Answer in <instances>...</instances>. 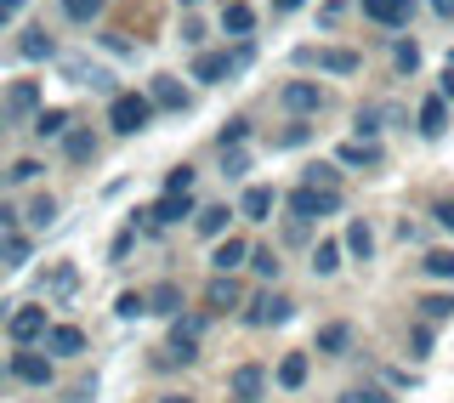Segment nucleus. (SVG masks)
I'll return each instance as SVG.
<instances>
[{
	"instance_id": "f257e3e1",
	"label": "nucleus",
	"mask_w": 454,
	"mask_h": 403,
	"mask_svg": "<svg viewBox=\"0 0 454 403\" xmlns=\"http://www.w3.org/2000/svg\"><path fill=\"white\" fill-rule=\"evenodd\" d=\"M108 125H114L120 137L148 131V125H153V97H148V91H120V97L108 103Z\"/></svg>"
},
{
	"instance_id": "f03ea898",
	"label": "nucleus",
	"mask_w": 454,
	"mask_h": 403,
	"mask_svg": "<svg viewBox=\"0 0 454 403\" xmlns=\"http://www.w3.org/2000/svg\"><path fill=\"white\" fill-rule=\"evenodd\" d=\"M255 63V46H239V51H199L193 57V80L199 85H222L227 75H239V68Z\"/></svg>"
},
{
	"instance_id": "7ed1b4c3",
	"label": "nucleus",
	"mask_w": 454,
	"mask_h": 403,
	"mask_svg": "<svg viewBox=\"0 0 454 403\" xmlns=\"http://www.w3.org/2000/svg\"><path fill=\"white\" fill-rule=\"evenodd\" d=\"M290 319H295V301L278 296V290H262V296L245 307V324H250V329H273V324H290Z\"/></svg>"
},
{
	"instance_id": "20e7f679",
	"label": "nucleus",
	"mask_w": 454,
	"mask_h": 403,
	"mask_svg": "<svg viewBox=\"0 0 454 403\" xmlns=\"http://www.w3.org/2000/svg\"><path fill=\"white\" fill-rule=\"evenodd\" d=\"M290 216L295 222H318V216H335L340 210V194H324V188H290Z\"/></svg>"
},
{
	"instance_id": "39448f33",
	"label": "nucleus",
	"mask_w": 454,
	"mask_h": 403,
	"mask_svg": "<svg viewBox=\"0 0 454 403\" xmlns=\"http://www.w3.org/2000/svg\"><path fill=\"white\" fill-rule=\"evenodd\" d=\"M6 336L18 341V347H35V341H46V336H51L46 307H18V312L6 319Z\"/></svg>"
},
{
	"instance_id": "423d86ee",
	"label": "nucleus",
	"mask_w": 454,
	"mask_h": 403,
	"mask_svg": "<svg viewBox=\"0 0 454 403\" xmlns=\"http://www.w3.org/2000/svg\"><path fill=\"white\" fill-rule=\"evenodd\" d=\"M199 336H205V319H193V312L170 319V358H176V364H193V358H199Z\"/></svg>"
},
{
	"instance_id": "0eeeda50",
	"label": "nucleus",
	"mask_w": 454,
	"mask_h": 403,
	"mask_svg": "<svg viewBox=\"0 0 454 403\" xmlns=\"http://www.w3.org/2000/svg\"><path fill=\"white\" fill-rule=\"evenodd\" d=\"M295 63H318L324 75H358V63H364V57H358V51H347V46H324V51L301 46V51H295Z\"/></svg>"
},
{
	"instance_id": "6e6552de",
	"label": "nucleus",
	"mask_w": 454,
	"mask_h": 403,
	"mask_svg": "<svg viewBox=\"0 0 454 403\" xmlns=\"http://www.w3.org/2000/svg\"><path fill=\"white\" fill-rule=\"evenodd\" d=\"M12 375H18L23 386H51V375H57V369H51V358H46V352H35V347H18V352H12Z\"/></svg>"
},
{
	"instance_id": "1a4fd4ad",
	"label": "nucleus",
	"mask_w": 454,
	"mask_h": 403,
	"mask_svg": "<svg viewBox=\"0 0 454 403\" xmlns=\"http://www.w3.org/2000/svg\"><path fill=\"white\" fill-rule=\"evenodd\" d=\"M63 75L74 80V85H91V91H108V103L120 91H114V68H103V63H85V57H63Z\"/></svg>"
},
{
	"instance_id": "9d476101",
	"label": "nucleus",
	"mask_w": 454,
	"mask_h": 403,
	"mask_svg": "<svg viewBox=\"0 0 454 403\" xmlns=\"http://www.w3.org/2000/svg\"><path fill=\"white\" fill-rule=\"evenodd\" d=\"M148 97H153V108H170V114H188V108H193L188 85H182L176 75H153V80H148Z\"/></svg>"
},
{
	"instance_id": "9b49d317",
	"label": "nucleus",
	"mask_w": 454,
	"mask_h": 403,
	"mask_svg": "<svg viewBox=\"0 0 454 403\" xmlns=\"http://www.w3.org/2000/svg\"><path fill=\"white\" fill-rule=\"evenodd\" d=\"M278 103L290 108V114H318V108H324V85H312V80H284Z\"/></svg>"
},
{
	"instance_id": "f8f14e48",
	"label": "nucleus",
	"mask_w": 454,
	"mask_h": 403,
	"mask_svg": "<svg viewBox=\"0 0 454 403\" xmlns=\"http://www.w3.org/2000/svg\"><path fill=\"white\" fill-rule=\"evenodd\" d=\"M227 392H233V403H262V392H267V369H262V364H239L233 381H227Z\"/></svg>"
},
{
	"instance_id": "ddd939ff",
	"label": "nucleus",
	"mask_w": 454,
	"mask_h": 403,
	"mask_svg": "<svg viewBox=\"0 0 454 403\" xmlns=\"http://www.w3.org/2000/svg\"><path fill=\"white\" fill-rule=\"evenodd\" d=\"M35 114H40V85H35V80H12V91H6V120H28V125H35Z\"/></svg>"
},
{
	"instance_id": "4468645a",
	"label": "nucleus",
	"mask_w": 454,
	"mask_h": 403,
	"mask_svg": "<svg viewBox=\"0 0 454 403\" xmlns=\"http://www.w3.org/2000/svg\"><path fill=\"white\" fill-rule=\"evenodd\" d=\"M142 216H148V227H170V222H182V216H193V194H165Z\"/></svg>"
},
{
	"instance_id": "2eb2a0df",
	"label": "nucleus",
	"mask_w": 454,
	"mask_h": 403,
	"mask_svg": "<svg viewBox=\"0 0 454 403\" xmlns=\"http://www.w3.org/2000/svg\"><path fill=\"white\" fill-rule=\"evenodd\" d=\"M364 18H375L380 28H403L415 18V0H364Z\"/></svg>"
},
{
	"instance_id": "dca6fc26",
	"label": "nucleus",
	"mask_w": 454,
	"mask_h": 403,
	"mask_svg": "<svg viewBox=\"0 0 454 403\" xmlns=\"http://www.w3.org/2000/svg\"><path fill=\"white\" fill-rule=\"evenodd\" d=\"M46 352H51V358H80V352H85V329H80V324H51Z\"/></svg>"
},
{
	"instance_id": "f3484780",
	"label": "nucleus",
	"mask_w": 454,
	"mask_h": 403,
	"mask_svg": "<svg viewBox=\"0 0 454 403\" xmlns=\"http://www.w3.org/2000/svg\"><path fill=\"white\" fill-rule=\"evenodd\" d=\"M245 262H250V244H245V239H222V244H216V256H210V267H216L222 279H233V273L245 267Z\"/></svg>"
},
{
	"instance_id": "a211bd4d",
	"label": "nucleus",
	"mask_w": 454,
	"mask_h": 403,
	"mask_svg": "<svg viewBox=\"0 0 454 403\" xmlns=\"http://www.w3.org/2000/svg\"><path fill=\"white\" fill-rule=\"evenodd\" d=\"M239 301H245V296H239V279H222V273H216V279L205 284V307L210 312H233Z\"/></svg>"
},
{
	"instance_id": "6ab92c4d",
	"label": "nucleus",
	"mask_w": 454,
	"mask_h": 403,
	"mask_svg": "<svg viewBox=\"0 0 454 403\" xmlns=\"http://www.w3.org/2000/svg\"><path fill=\"white\" fill-rule=\"evenodd\" d=\"M63 160L68 165H91L97 160V131H68L63 137Z\"/></svg>"
},
{
	"instance_id": "aec40b11",
	"label": "nucleus",
	"mask_w": 454,
	"mask_h": 403,
	"mask_svg": "<svg viewBox=\"0 0 454 403\" xmlns=\"http://www.w3.org/2000/svg\"><path fill=\"white\" fill-rule=\"evenodd\" d=\"M18 51L28 57V63H46V57H57V40L46 35V28H23V40H18Z\"/></svg>"
},
{
	"instance_id": "412c9836",
	"label": "nucleus",
	"mask_w": 454,
	"mask_h": 403,
	"mask_svg": "<svg viewBox=\"0 0 454 403\" xmlns=\"http://www.w3.org/2000/svg\"><path fill=\"white\" fill-rule=\"evenodd\" d=\"M148 312H160V319H182V290H176V284H153V290H148Z\"/></svg>"
},
{
	"instance_id": "4be33fe9",
	"label": "nucleus",
	"mask_w": 454,
	"mask_h": 403,
	"mask_svg": "<svg viewBox=\"0 0 454 403\" xmlns=\"http://www.w3.org/2000/svg\"><path fill=\"white\" fill-rule=\"evenodd\" d=\"M278 205L273 188H245V199H239V216H250V222H267V210Z\"/></svg>"
},
{
	"instance_id": "5701e85b",
	"label": "nucleus",
	"mask_w": 454,
	"mask_h": 403,
	"mask_svg": "<svg viewBox=\"0 0 454 403\" xmlns=\"http://www.w3.org/2000/svg\"><path fill=\"white\" fill-rule=\"evenodd\" d=\"M449 131V108H443V97H426L420 103V137H443Z\"/></svg>"
},
{
	"instance_id": "b1692460",
	"label": "nucleus",
	"mask_w": 454,
	"mask_h": 403,
	"mask_svg": "<svg viewBox=\"0 0 454 403\" xmlns=\"http://www.w3.org/2000/svg\"><path fill=\"white\" fill-rule=\"evenodd\" d=\"M278 386H284V392H301V386H307V352H284Z\"/></svg>"
},
{
	"instance_id": "393cba45",
	"label": "nucleus",
	"mask_w": 454,
	"mask_h": 403,
	"mask_svg": "<svg viewBox=\"0 0 454 403\" xmlns=\"http://www.w3.org/2000/svg\"><path fill=\"white\" fill-rule=\"evenodd\" d=\"M28 131H35L40 142H46V137H68V108H40Z\"/></svg>"
},
{
	"instance_id": "a878e982",
	"label": "nucleus",
	"mask_w": 454,
	"mask_h": 403,
	"mask_svg": "<svg viewBox=\"0 0 454 403\" xmlns=\"http://www.w3.org/2000/svg\"><path fill=\"white\" fill-rule=\"evenodd\" d=\"M335 160H340V165H364V170H375V165H380V142H347Z\"/></svg>"
},
{
	"instance_id": "bb28decb",
	"label": "nucleus",
	"mask_w": 454,
	"mask_h": 403,
	"mask_svg": "<svg viewBox=\"0 0 454 403\" xmlns=\"http://www.w3.org/2000/svg\"><path fill=\"white\" fill-rule=\"evenodd\" d=\"M222 28H227V35H250V28H255V12L245 6V0H227V6H222Z\"/></svg>"
},
{
	"instance_id": "cd10ccee",
	"label": "nucleus",
	"mask_w": 454,
	"mask_h": 403,
	"mask_svg": "<svg viewBox=\"0 0 454 403\" xmlns=\"http://www.w3.org/2000/svg\"><path fill=\"white\" fill-rule=\"evenodd\" d=\"M227 222H233V210H227V205H205V210H199V233H205V239H222L227 233Z\"/></svg>"
},
{
	"instance_id": "c85d7f7f",
	"label": "nucleus",
	"mask_w": 454,
	"mask_h": 403,
	"mask_svg": "<svg viewBox=\"0 0 454 403\" xmlns=\"http://www.w3.org/2000/svg\"><path fill=\"white\" fill-rule=\"evenodd\" d=\"M74 284H80V267H74V262H57V267L46 273V279H40V290H57V296H68Z\"/></svg>"
},
{
	"instance_id": "c756f323",
	"label": "nucleus",
	"mask_w": 454,
	"mask_h": 403,
	"mask_svg": "<svg viewBox=\"0 0 454 403\" xmlns=\"http://www.w3.org/2000/svg\"><path fill=\"white\" fill-rule=\"evenodd\" d=\"M347 347H352V329H347V324H324V329H318V352L340 358Z\"/></svg>"
},
{
	"instance_id": "7c9ffc66",
	"label": "nucleus",
	"mask_w": 454,
	"mask_h": 403,
	"mask_svg": "<svg viewBox=\"0 0 454 403\" xmlns=\"http://www.w3.org/2000/svg\"><path fill=\"white\" fill-rule=\"evenodd\" d=\"M347 250L358 256V262H369V256H375V233H369V222H364V216L347 227Z\"/></svg>"
},
{
	"instance_id": "2f4dec72",
	"label": "nucleus",
	"mask_w": 454,
	"mask_h": 403,
	"mask_svg": "<svg viewBox=\"0 0 454 403\" xmlns=\"http://www.w3.org/2000/svg\"><path fill=\"white\" fill-rule=\"evenodd\" d=\"M340 250H347V244H335V239H324L318 250H312V273H318V279H330V273L340 267Z\"/></svg>"
},
{
	"instance_id": "473e14b6",
	"label": "nucleus",
	"mask_w": 454,
	"mask_h": 403,
	"mask_svg": "<svg viewBox=\"0 0 454 403\" xmlns=\"http://www.w3.org/2000/svg\"><path fill=\"white\" fill-rule=\"evenodd\" d=\"M301 188H324V194H340V170H335V165H307Z\"/></svg>"
},
{
	"instance_id": "72a5a7b5",
	"label": "nucleus",
	"mask_w": 454,
	"mask_h": 403,
	"mask_svg": "<svg viewBox=\"0 0 454 403\" xmlns=\"http://www.w3.org/2000/svg\"><path fill=\"white\" fill-rule=\"evenodd\" d=\"M103 6L108 0H63V18L68 23H91V18H103Z\"/></svg>"
},
{
	"instance_id": "f704fd0d",
	"label": "nucleus",
	"mask_w": 454,
	"mask_h": 403,
	"mask_svg": "<svg viewBox=\"0 0 454 403\" xmlns=\"http://www.w3.org/2000/svg\"><path fill=\"white\" fill-rule=\"evenodd\" d=\"M23 262H28V239L23 233L0 239V267H23Z\"/></svg>"
},
{
	"instance_id": "c9c22d12",
	"label": "nucleus",
	"mask_w": 454,
	"mask_h": 403,
	"mask_svg": "<svg viewBox=\"0 0 454 403\" xmlns=\"http://www.w3.org/2000/svg\"><path fill=\"white\" fill-rule=\"evenodd\" d=\"M23 216H28V227H51V222H57V199H51V194H40Z\"/></svg>"
},
{
	"instance_id": "e433bc0d",
	"label": "nucleus",
	"mask_w": 454,
	"mask_h": 403,
	"mask_svg": "<svg viewBox=\"0 0 454 403\" xmlns=\"http://www.w3.org/2000/svg\"><path fill=\"white\" fill-rule=\"evenodd\" d=\"M420 267L432 273V279H454V250H426Z\"/></svg>"
},
{
	"instance_id": "4c0bfd02",
	"label": "nucleus",
	"mask_w": 454,
	"mask_h": 403,
	"mask_svg": "<svg viewBox=\"0 0 454 403\" xmlns=\"http://www.w3.org/2000/svg\"><path fill=\"white\" fill-rule=\"evenodd\" d=\"M420 312L432 324H443V319H454V296H420Z\"/></svg>"
},
{
	"instance_id": "58836bf2",
	"label": "nucleus",
	"mask_w": 454,
	"mask_h": 403,
	"mask_svg": "<svg viewBox=\"0 0 454 403\" xmlns=\"http://www.w3.org/2000/svg\"><path fill=\"white\" fill-rule=\"evenodd\" d=\"M392 63L403 68V75H415V68H420V46H415V40H397V46H392Z\"/></svg>"
},
{
	"instance_id": "ea45409f",
	"label": "nucleus",
	"mask_w": 454,
	"mask_h": 403,
	"mask_svg": "<svg viewBox=\"0 0 454 403\" xmlns=\"http://www.w3.org/2000/svg\"><path fill=\"white\" fill-rule=\"evenodd\" d=\"M165 194H193V165H170L165 170Z\"/></svg>"
},
{
	"instance_id": "a19ab883",
	"label": "nucleus",
	"mask_w": 454,
	"mask_h": 403,
	"mask_svg": "<svg viewBox=\"0 0 454 403\" xmlns=\"http://www.w3.org/2000/svg\"><path fill=\"white\" fill-rule=\"evenodd\" d=\"M114 312H120V319H142V312H148V296H142V290H125L120 301H114Z\"/></svg>"
},
{
	"instance_id": "79ce46f5",
	"label": "nucleus",
	"mask_w": 454,
	"mask_h": 403,
	"mask_svg": "<svg viewBox=\"0 0 454 403\" xmlns=\"http://www.w3.org/2000/svg\"><path fill=\"white\" fill-rule=\"evenodd\" d=\"M245 137H250V120H227L216 142H222V154H233V148H239V142H245Z\"/></svg>"
},
{
	"instance_id": "37998d69",
	"label": "nucleus",
	"mask_w": 454,
	"mask_h": 403,
	"mask_svg": "<svg viewBox=\"0 0 454 403\" xmlns=\"http://www.w3.org/2000/svg\"><path fill=\"white\" fill-rule=\"evenodd\" d=\"M352 131H358V142H375V131H380V108H358Z\"/></svg>"
},
{
	"instance_id": "c03bdc74",
	"label": "nucleus",
	"mask_w": 454,
	"mask_h": 403,
	"mask_svg": "<svg viewBox=\"0 0 454 403\" xmlns=\"http://www.w3.org/2000/svg\"><path fill=\"white\" fill-rule=\"evenodd\" d=\"M250 267L262 273V279H278V267H284V262H278V250H250Z\"/></svg>"
},
{
	"instance_id": "a18cd8bd",
	"label": "nucleus",
	"mask_w": 454,
	"mask_h": 403,
	"mask_svg": "<svg viewBox=\"0 0 454 403\" xmlns=\"http://www.w3.org/2000/svg\"><path fill=\"white\" fill-rule=\"evenodd\" d=\"M312 142V125H290V131H278V148H307Z\"/></svg>"
},
{
	"instance_id": "49530a36",
	"label": "nucleus",
	"mask_w": 454,
	"mask_h": 403,
	"mask_svg": "<svg viewBox=\"0 0 454 403\" xmlns=\"http://www.w3.org/2000/svg\"><path fill=\"white\" fill-rule=\"evenodd\" d=\"M340 403H392V398L375 392V386H352V392H340Z\"/></svg>"
},
{
	"instance_id": "de8ad7c7",
	"label": "nucleus",
	"mask_w": 454,
	"mask_h": 403,
	"mask_svg": "<svg viewBox=\"0 0 454 403\" xmlns=\"http://www.w3.org/2000/svg\"><path fill=\"white\" fill-rule=\"evenodd\" d=\"M40 170H46V165H40V160H18V165H12V170H6V177H12V182H35V177H40Z\"/></svg>"
},
{
	"instance_id": "09e8293b",
	"label": "nucleus",
	"mask_w": 454,
	"mask_h": 403,
	"mask_svg": "<svg viewBox=\"0 0 454 403\" xmlns=\"http://www.w3.org/2000/svg\"><path fill=\"white\" fill-rule=\"evenodd\" d=\"M409 352H415V358H426V352H432V329H409Z\"/></svg>"
},
{
	"instance_id": "8fccbe9b",
	"label": "nucleus",
	"mask_w": 454,
	"mask_h": 403,
	"mask_svg": "<svg viewBox=\"0 0 454 403\" xmlns=\"http://www.w3.org/2000/svg\"><path fill=\"white\" fill-rule=\"evenodd\" d=\"M131 244H137V227H125V233L114 239V250H108V256H114V262H125V256H131Z\"/></svg>"
},
{
	"instance_id": "3c124183",
	"label": "nucleus",
	"mask_w": 454,
	"mask_h": 403,
	"mask_svg": "<svg viewBox=\"0 0 454 403\" xmlns=\"http://www.w3.org/2000/svg\"><path fill=\"white\" fill-rule=\"evenodd\" d=\"M222 170H227V177H245V170H250V160H245V154H222Z\"/></svg>"
},
{
	"instance_id": "603ef678",
	"label": "nucleus",
	"mask_w": 454,
	"mask_h": 403,
	"mask_svg": "<svg viewBox=\"0 0 454 403\" xmlns=\"http://www.w3.org/2000/svg\"><path fill=\"white\" fill-rule=\"evenodd\" d=\"M182 40H188V46H199V40H205V23L188 18V23H182Z\"/></svg>"
},
{
	"instance_id": "864d4df0",
	"label": "nucleus",
	"mask_w": 454,
	"mask_h": 403,
	"mask_svg": "<svg viewBox=\"0 0 454 403\" xmlns=\"http://www.w3.org/2000/svg\"><path fill=\"white\" fill-rule=\"evenodd\" d=\"M432 216H437V222H443L449 233H454V199H437V210H432Z\"/></svg>"
},
{
	"instance_id": "5fc2aeb1",
	"label": "nucleus",
	"mask_w": 454,
	"mask_h": 403,
	"mask_svg": "<svg viewBox=\"0 0 454 403\" xmlns=\"http://www.w3.org/2000/svg\"><path fill=\"white\" fill-rule=\"evenodd\" d=\"M0 233H6V239L18 233V210H12V205H0Z\"/></svg>"
},
{
	"instance_id": "6e6d98bb",
	"label": "nucleus",
	"mask_w": 454,
	"mask_h": 403,
	"mask_svg": "<svg viewBox=\"0 0 454 403\" xmlns=\"http://www.w3.org/2000/svg\"><path fill=\"white\" fill-rule=\"evenodd\" d=\"M103 46H108L114 57H131V40H120V35H103Z\"/></svg>"
},
{
	"instance_id": "4d7b16f0",
	"label": "nucleus",
	"mask_w": 454,
	"mask_h": 403,
	"mask_svg": "<svg viewBox=\"0 0 454 403\" xmlns=\"http://www.w3.org/2000/svg\"><path fill=\"white\" fill-rule=\"evenodd\" d=\"M340 12H347V6H340V0H330V6L318 12V23H324V28H330V23H340Z\"/></svg>"
},
{
	"instance_id": "13d9d810",
	"label": "nucleus",
	"mask_w": 454,
	"mask_h": 403,
	"mask_svg": "<svg viewBox=\"0 0 454 403\" xmlns=\"http://www.w3.org/2000/svg\"><path fill=\"white\" fill-rule=\"evenodd\" d=\"M23 6H28V0H0V23H12V18H18Z\"/></svg>"
},
{
	"instance_id": "bf43d9fd",
	"label": "nucleus",
	"mask_w": 454,
	"mask_h": 403,
	"mask_svg": "<svg viewBox=\"0 0 454 403\" xmlns=\"http://www.w3.org/2000/svg\"><path fill=\"white\" fill-rule=\"evenodd\" d=\"M307 6V0H273V12H278V18H290V12H301Z\"/></svg>"
},
{
	"instance_id": "052dcab7",
	"label": "nucleus",
	"mask_w": 454,
	"mask_h": 403,
	"mask_svg": "<svg viewBox=\"0 0 454 403\" xmlns=\"http://www.w3.org/2000/svg\"><path fill=\"white\" fill-rule=\"evenodd\" d=\"M437 97H443V103L454 97V68H443V91H437Z\"/></svg>"
},
{
	"instance_id": "680f3d73",
	"label": "nucleus",
	"mask_w": 454,
	"mask_h": 403,
	"mask_svg": "<svg viewBox=\"0 0 454 403\" xmlns=\"http://www.w3.org/2000/svg\"><path fill=\"white\" fill-rule=\"evenodd\" d=\"M432 12L437 18H454V0H432Z\"/></svg>"
},
{
	"instance_id": "e2e57ef3",
	"label": "nucleus",
	"mask_w": 454,
	"mask_h": 403,
	"mask_svg": "<svg viewBox=\"0 0 454 403\" xmlns=\"http://www.w3.org/2000/svg\"><path fill=\"white\" fill-rule=\"evenodd\" d=\"M160 403H193V398H160Z\"/></svg>"
},
{
	"instance_id": "0e129e2a",
	"label": "nucleus",
	"mask_w": 454,
	"mask_h": 403,
	"mask_svg": "<svg viewBox=\"0 0 454 403\" xmlns=\"http://www.w3.org/2000/svg\"><path fill=\"white\" fill-rule=\"evenodd\" d=\"M182 6H199V0H182Z\"/></svg>"
},
{
	"instance_id": "69168bd1",
	"label": "nucleus",
	"mask_w": 454,
	"mask_h": 403,
	"mask_svg": "<svg viewBox=\"0 0 454 403\" xmlns=\"http://www.w3.org/2000/svg\"><path fill=\"white\" fill-rule=\"evenodd\" d=\"M0 120H6V114H0Z\"/></svg>"
}]
</instances>
